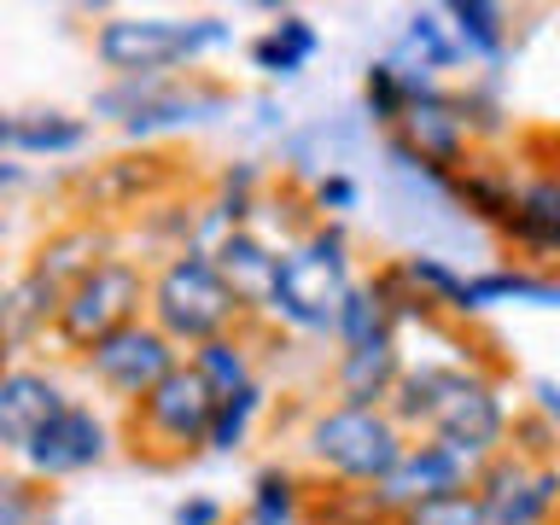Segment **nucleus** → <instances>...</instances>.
Wrapping results in <instances>:
<instances>
[{"label": "nucleus", "instance_id": "nucleus-1", "mask_svg": "<svg viewBox=\"0 0 560 525\" xmlns=\"http://www.w3.org/2000/svg\"><path fill=\"white\" fill-rule=\"evenodd\" d=\"M350 287H357V262H350L345 222H310L304 240H292L280 252L269 315L292 332H327L332 339V322H339Z\"/></svg>", "mask_w": 560, "mask_h": 525}, {"label": "nucleus", "instance_id": "nucleus-2", "mask_svg": "<svg viewBox=\"0 0 560 525\" xmlns=\"http://www.w3.org/2000/svg\"><path fill=\"white\" fill-rule=\"evenodd\" d=\"M147 322L164 332L175 350H199L222 332H240L252 315L240 310V298L228 292V280L217 275V262L199 252H170L158 262L152 287H147Z\"/></svg>", "mask_w": 560, "mask_h": 525}, {"label": "nucleus", "instance_id": "nucleus-3", "mask_svg": "<svg viewBox=\"0 0 560 525\" xmlns=\"http://www.w3.org/2000/svg\"><path fill=\"white\" fill-rule=\"evenodd\" d=\"M409 450V432L392 420V409H350V402H327L304 427V455L322 472V485H362L380 490L392 467Z\"/></svg>", "mask_w": 560, "mask_h": 525}, {"label": "nucleus", "instance_id": "nucleus-4", "mask_svg": "<svg viewBox=\"0 0 560 525\" xmlns=\"http://www.w3.org/2000/svg\"><path fill=\"white\" fill-rule=\"evenodd\" d=\"M222 18H105L94 30V52L112 77H164L175 65H192L210 47H228Z\"/></svg>", "mask_w": 560, "mask_h": 525}, {"label": "nucleus", "instance_id": "nucleus-5", "mask_svg": "<svg viewBox=\"0 0 560 525\" xmlns=\"http://www.w3.org/2000/svg\"><path fill=\"white\" fill-rule=\"evenodd\" d=\"M147 287H152V275L140 269L135 257L112 252L105 262H94L59 304V322H52L59 345L77 350V357H88L100 339H112L117 327H129V322L147 315Z\"/></svg>", "mask_w": 560, "mask_h": 525}, {"label": "nucleus", "instance_id": "nucleus-6", "mask_svg": "<svg viewBox=\"0 0 560 525\" xmlns=\"http://www.w3.org/2000/svg\"><path fill=\"white\" fill-rule=\"evenodd\" d=\"M217 392L187 357L135 402V450H147L152 462H182V455L205 450L210 420H217Z\"/></svg>", "mask_w": 560, "mask_h": 525}, {"label": "nucleus", "instance_id": "nucleus-7", "mask_svg": "<svg viewBox=\"0 0 560 525\" xmlns=\"http://www.w3.org/2000/svg\"><path fill=\"white\" fill-rule=\"evenodd\" d=\"M485 520L497 525H560V462H537L520 450H497L472 485Z\"/></svg>", "mask_w": 560, "mask_h": 525}, {"label": "nucleus", "instance_id": "nucleus-8", "mask_svg": "<svg viewBox=\"0 0 560 525\" xmlns=\"http://www.w3.org/2000/svg\"><path fill=\"white\" fill-rule=\"evenodd\" d=\"M175 362H182V350H175L164 332L147 322V315H140V322H129V327H117L112 339H100V345L82 357V368L94 374L100 392L117 397V402H129V409L170 374Z\"/></svg>", "mask_w": 560, "mask_h": 525}, {"label": "nucleus", "instance_id": "nucleus-9", "mask_svg": "<svg viewBox=\"0 0 560 525\" xmlns=\"http://www.w3.org/2000/svg\"><path fill=\"white\" fill-rule=\"evenodd\" d=\"M479 472H485V455L450 444V438H409V450H402V462L392 467V479L380 485V502L392 508V514H402V508L472 490Z\"/></svg>", "mask_w": 560, "mask_h": 525}, {"label": "nucleus", "instance_id": "nucleus-10", "mask_svg": "<svg viewBox=\"0 0 560 525\" xmlns=\"http://www.w3.org/2000/svg\"><path fill=\"white\" fill-rule=\"evenodd\" d=\"M175 175H182V158L175 152H147L140 147V152H122V158L94 164L77 182V199L88 210V222H100V217H117V210L164 199V192L175 187Z\"/></svg>", "mask_w": 560, "mask_h": 525}, {"label": "nucleus", "instance_id": "nucleus-11", "mask_svg": "<svg viewBox=\"0 0 560 525\" xmlns=\"http://www.w3.org/2000/svg\"><path fill=\"white\" fill-rule=\"evenodd\" d=\"M105 455H112V432H105V420L88 409V402H65V409L30 438L24 467H30V479H70V472L100 467Z\"/></svg>", "mask_w": 560, "mask_h": 525}, {"label": "nucleus", "instance_id": "nucleus-12", "mask_svg": "<svg viewBox=\"0 0 560 525\" xmlns=\"http://www.w3.org/2000/svg\"><path fill=\"white\" fill-rule=\"evenodd\" d=\"M444 199L462 210V217L485 222V228H508V217H514V199H520V175L514 164H502L497 152H467V164H455L444 175Z\"/></svg>", "mask_w": 560, "mask_h": 525}, {"label": "nucleus", "instance_id": "nucleus-13", "mask_svg": "<svg viewBox=\"0 0 560 525\" xmlns=\"http://www.w3.org/2000/svg\"><path fill=\"white\" fill-rule=\"evenodd\" d=\"M65 385L47 368H7L0 374V455H24L30 438L65 409Z\"/></svg>", "mask_w": 560, "mask_h": 525}, {"label": "nucleus", "instance_id": "nucleus-14", "mask_svg": "<svg viewBox=\"0 0 560 525\" xmlns=\"http://www.w3.org/2000/svg\"><path fill=\"white\" fill-rule=\"evenodd\" d=\"M402 368H409V357H402L397 332L392 339H368V345H350L332 357V402H350V409H385L402 380Z\"/></svg>", "mask_w": 560, "mask_h": 525}, {"label": "nucleus", "instance_id": "nucleus-15", "mask_svg": "<svg viewBox=\"0 0 560 525\" xmlns=\"http://www.w3.org/2000/svg\"><path fill=\"white\" fill-rule=\"evenodd\" d=\"M502 240L532 262H560V170L520 175V199L508 217Z\"/></svg>", "mask_w": 560, "mask_h": 525}, {"label": "nucleus", "instance_id": "nucleus-16", "mask_svg": "<svg viewBox=\"0 0 560 525\" xmlns=\"http://www.w3.org/2000/svg\"><path fill=\"white\" fill-rule=\"evenodd\" d=\"M210 262H217V275L228 280V292L240 298L245 315H269V298H275V275H280V252L262 234H252V228H234L217 252H210Z\"/></svg>", "mask_w": 560, "mask_h": 525}, {"label": "nucleus", "instance_id": "nucleus-17", "mask_svg": "<svg viewBox=\"0 0 560 525\" xmlns=\"http://www.w3.org/2000/svg\"><path fill=\"white\" fill-rule=\"evenodd\" d=\"M112 257V234H105V222H65V228H52V234L35 245V257H30V269L35 275H47L52 287H77V280L94 269V262Z\"/></svg>", "mask_w": 560, "mask_h": 525}, {"label": "nucleus", "instance_id": "nucleus-18", "mask_svg": "<svg viewBox=\"0 0 560 525\" xmlns=\"http://www.w3.org/2000/svg\"><path fill=\"white\" fill-rule=\"evenodd\" d=\"M438 88H444V82H438L432 70L409 65V59H374V65L362 70V112H368L374 129L392 135L397 122H402V112H409V100L438 94Z\"/></svg>", "mask_w": 560, "mask_h": 525}, {"label": "nucleus", "instance_id": "nucleus-19", "mask_svg": "<svg viewBox=\"0 0 560 525\" xmlns=\"http://www.w3.org/2000/svg\"><path fill=\"white\" fill-rule=\"evenodd\" d=\"M444 18H450L462 59H479V65L508 59V42H514V12L508 7H497V0H450Z\"/></svg>", "mask_w": 560, "mask_h": 525}, {"label": "nucleus", "instance_id": "nucleus-20", "mask_svg": "<svg viewBox=\"0 0 560 525\" xmlns=\"http://www.w3.org/2000/svg\"><path fill=\"white\" fill-rule=\"evenodd\" d=\"M59 304H65V287H52L47 275L24 269L7 287V304H0V339H7L12 350L30 345V339H42V332L59 322Z\"/></svg>", "mask_w": 560, "mask_h": 525}, {"label": "nucleus", "instance_id": "nucleus-21", "mask_svg": "<svg viewBox=\"0 0 560 525\" xmlns=\"http://www.w3.org/2000/svg\"><path fill=\"white\" fill-rule=\"evenodd\" d=\"M315 47H322V35H315V24L304 12H275V24L252 42V65L269 82H292L315 59Z\"/></svg>", "mask_w": 560, "mask_h": 525}, {"label": "nucleus", "instance_id": "nucleus-22", "mask_svg": "<svg viewBox=\"0 0 560 525\" xmlns=\"http://www.w3.org/2000/svg\"><path fill=\"white\" fill-rule=\"evenodd\" d=\"M472 304L497 310V304H525V310H560V275L555 269H485L467 275Z\"/></svg>", "mask_w": 560, "mask_h": 525}, {"label": "nucleus", "instance_id": "nucleus-23", "mask_svg": "<svg viewBox=\"0 0 560 525\" xmlns=\"http://www.w3.org/2000/svg\"><path fill=\"white\" fill-rule=\"evenodd\" d=\"M397 269H402V280H409V287L427 298L438 315H450V322H472V315H479V304H472V292H467V275L455 269L450 257L409 252V257H397Z\"/></svg>", "mask_w": 560, "mask_h": 525}, {"label": "nucleus", "instance_id": "nucleus-24", "mask_svg": "<svg viewBox=\"0 0 560 525\" xmlns=\"http://www.w3.org/2000/svg\"><path fill=\"white\" fill-rule=\"evenodd\" d=\"M392 332H397V315H392V304H385L380 280L374 275L357 280V287L345 292V304H339V322H332V345L350 350V345H368V339H392Z\"/></svg>", "mask_w": 560, "mask_h": 525}, {"label": "nucleus", "instance_id": "nucleus-25", "mask_svg": "<svg viewBox=\"0 0 560 525\" xmlns=\"http://www.w3.org/2000/svg\"><path fill=\"white\" fill-rule=\"evenodd\" d=\"M88 140V122L70 117V112H12V152H30V158H65Z\"/></svg>", "mask_w": 560, "mask_h": 525}, {"label": "nucleus", "instance_id": "nucleus-26", "mask_svg": "<svg viewBox=\"0 0 560 525\" xmlns=\"http://www.w3.org/2000/svg\"><path fill=\"white\" fill-rule=\"evenodd\" d=\"M310 525H392V508L380 502V490L362 485H310Z\"/></svg>", "mask_w": 560, "mask_h": 525}, {"label": "nucleus", "instance_id": "nucleus-27", "mask_svg": "<svg viewBox=\"0 0 560 525\" xmlns=\"http://www.w3.org/2000/svg\"><path fill=\"white\" fill-rule=\"evenodd\" d=\"M392 59H409V65H420V70H455L462 65V47H455V35H450V18L444 12H409V24H402V42H397V52Z\"/></svg>", "mask_w": 560, "mask_h": 525}, {"label": "nucleus", "instance_id": "nucleus-28", "mask_svg": "<svg viewBox=\"0 0 560 525\" xmlns=\"http://www.w3.org/2000/svg\"><path fill=\"white\" fill-rule=\"evenodd\" d=\"M187 362L210 380V392H217V397H234V392H245V385L257 380L252 345H245V327H240V332H222V339H210V345H199V350H187Z\"/></svg>", "mask_w": 560, "mask_h": 525}, {"label": "nucleus", "instance_id": "nucleus-29", "mask_svg": "<svg viewBox=\"0 0 560 525\" xmlns=\"http://www.w3.org/2000/svg\"><path fill=\"white\" fill-rule=\"evenodd\" d=\"M262 402H269L262 380H252V385H245V392H234V397H222V402H217V420H210L205 450H210V455H234V450H245V444H252V427H257Z\"/></svg>", "mask_w": 560, "mask_h": 525}, {"label": "nucleus", "instance_id": "nucleus-30", "mask_svg": "<svg viewBox=\"0 0 560 525\" xmlns=\"http://www.w3.org/2000/svg\"><path fill=\"white\" fill-rule=\"evenodd\" d=\"M199 105H217V94H192V88H170V77H164V88H158L152 100H140V112L122 122V135L129 140H152V135H164V129H175V122H192V112Z\"/></svg>", "mask_w": 560, "mask_h": 525}, {"label": "nucleus", "instance_id": "nucleus-31", "mask_svg": "<svg viewBox=\"0 0 560 525\" xmlns=\"http://www.w3.org/2000/svg\"><path fill=\"white\" fill-rule=\"evenodd\" d=\"M392 525H490V520H485V502L472 490H455V497L402 508V514H392Z\"/></svg>", "mask_w": 560, "mask_h": 525}, {"label": "nucleus", "instance_id": "nucleus-32", "mask_svg": "<svg viewBox=\"0 0 560 525\" xmlns=\"http://www.w3.org/2000/svg\"><path fill=\"white\" fill-rule=\"evenodd\" d=\"M357 199H362V187L350 182L345 170H327L322 182L310 187V210H315V222H339L345 210H357Z\"/></svg>", "mask_w": 560, "mask_h": 525}, {"label": "nucleus", "instance_id": "nucleus-33", "mask_svg": "<svg viewBox=\"0 0 560 525\" xmlns=\"http://www.w3.org/2000/svg\"><path fill=\"white\" fill-rule=\"evenodd\" d=\"M555 444H560V432L549 427L542 415H514V427H508V450H520V455H537V462H555Z\"/></svg>", "mask_w": 560, "mask_h": 525}, {"label": "nucleus", "instance_id": "nucleus-34", "mask_svg": "<svg viewBox=\"0 0 560 525\" xmlns=\"http://www.w3.org/2000/svg\"><path fill=\"white\" fill-rule=\"evenodd\" d=\"M525 392H532V415H542V420H549V427L560 432V380L537 374L532 385H525Z\"/></svg>", "mask_w": 560, "mask_h": 525}, {"label": "nucleus", "instance_id": "nucleus-35", "mask_svg": "<svg viewBox=\"0 0 560 525\" xmlns=\"http://www.w3.org/2000/svg\"><path fill=\"white\" fill-rule=\"evenodd\" d=\"M228 508L217 497H187L182 508H175V525H222Z\"/></svg>", "mask_w": 560, "mask_h": 525}, {"label": "nucleus", "instance_id": "nucleus-36", "mask_svg": "<svg viewBox=\"0 0 560 525\" xmlns=\"http://www.w3.org/2000/svg\"><path fill=\"white\" fill-rule=\"evenodd\" d=\"M234 525H310V520H304V514H275V508H252V502H245Z\"/></svg>", "mask_w": 560, "mask_h": 525}, {"label": "nucleus", "instance_id": "nucleus-37", "mask_svg": "<svg viewBox=\"0 0 560 525\" xmlns=\"http://www.w3.org/2000/svg\"><path fill=\"white\" fill-rule=\"evenodd\" d=\"M18 182H24V164H0V192L18 187Z\"/></svg>", "mask_w": 560, "mask_h": 525}, {"label": "nucleus", "instance_id": "nucleus-38", "mask_svg": "<svg viewBox=\"0 0 560 525\" xmlns=\"http://www.w3.org/2000/svg\"><path fill=\"white\" fill-rule=\"evenodd\" d=\"M0 152H12V112H0Z\"/></svg>", "mask_w": 560, "mask_h": 525}, {"label": "nucleus", "instance_id": "nucleus-39", "mask_svg": "<svg viewBox=\"0 0 560 525\" xmlns=\"http://www.w3.org/2000/svg\"><path fill=\"white\" fill-rule=\"evenodd\" d=\"M7 368H12V345L0 339V374H7Z\"/></svg>", "mask_w": 560, "mask_h": 525}, {"label": "nucleus", "instance_id": "nucleus-40", "mask_svg": "<svg viewBox=\"0 0 560 525\" xmlns=\"http://www.w3.org/2000/svg\"><path fill=\"white\" fill-rule=\"evenodd\" d=\"M7 287H12V280H7V275H0V304H7Z\"/></svg>", "mask_w": 560, "mask_h": 525}, {"label": "nucleus", "instance_id": "nucleus-41", "mask_svg": "<svg viewBox=\"0 0 560 525\" xmlns=\"http://www.w3.org/2000/svg\"><path fill=\"white\" fill-rule=\"evenodd\" d=\"M0 240H7V222H0Z\"/></svg>", "mask_w": 560, "mask_h": 525}, {"label": "nucleus", "instance_id": "nucleus-42", "mask_svg": "<svg viewBox=\"0 0 560 525\" xmlns=\"http://www.w3.org/2000/svg\"><path fill=\"white\" fill-rule=\"evenodd\" d=\"M490 525H497V520H490Z\"/></svg>", "mask_w": 560, "mask_h": 525}]
</instances>
